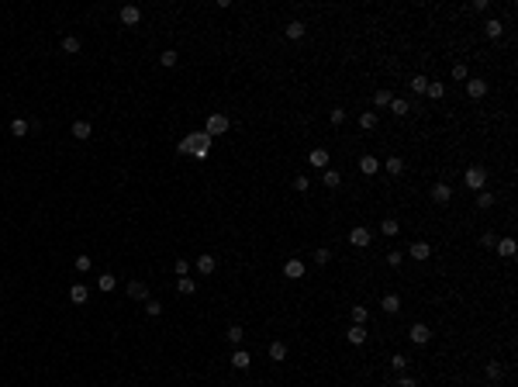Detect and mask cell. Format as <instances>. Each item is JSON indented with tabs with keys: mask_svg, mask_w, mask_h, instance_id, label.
Returning a JSON list of instances; mask_svg holds the SVG:
<instances>
[{
	"mask_svg": "<svg viewBox=\"0 0 518 387\" xmlns=\"http://www.w3.org/2000/svg\"><path fill=\"white\" fill-rule=\"evenodd\" d=\"M463 183H466L470 190H484V183H487V170H484V166H470V170L463 173Z\"/></svg>",
	"mask_w": 518,
	"mask_h": 387,
	"instance_id": "cell-1",
	"label": "cell"
},
{
	"mask_svg": "<svg viewBox=\"0 0 518 387\" xmlns=\"http://www.w3.org/2000/svg\"><path fill=\"white\" fill-rule=\"evenodd\" d=\"M228 128H231L228 114H211V118H208V128H204V132H208V135L214 138V135H225Z\"/></svg>",
	"mask_w": 518,
	"mask_h": 387,
	"instance_id": "cell-2",
	"label": "cell"
},
{
	"mask_svg": "<svg viewBox=\"0 0 518 387\" xmlns=\"http://www.w3.org/2000/svg\"><path fill=\"white\" fill-rule=\"evenodd\" d=\"M408 339H411L415 346H425V342L432 339V329H428V325H422V322H415V325L408 329Z\"/></svg>",
	"mask_w": 518,
	"mask_h": 387,
	"instance_id": "cell-3",
	"label": "cell"
},
{
	"mask_svg": "<svg viewBox=\"0 0 518 387\" xmlns=\"http://www.w3.org/2000/svg\"><path fill=\"white\" fill-rule=\"evenodd\" d=\"M128 297L145 304V301H149V284H145V280H128Z\"/></svg>",
	"mask_w": 518,
	"mask_h": 387,
	"instance_id": "cell-4",
	"label": "cell"
},
{
	"mask_svg": "<svg viewBox=\"0 0 518 387\" xmlns=\"http://www.w3.org/2000/svg\"><path fill=\"white\" fill-rule=\"evenodd\" d=\"M142 21V7H135V4H128V7H121V24H138Z\"/></svg>",
	"mask_w": 518,
	"mask_h": 387,
	"instance_id": "cell-5",
	"label": "cell"
},
{
	"mask_svg": "<svg viewBox=\"0 0 518 387\" xmlns=\"http://www.w3.org/2000/svg\"><path fill=\"white\" fill-rule=\"evenodd\" d=\"M349 242H352V246H360V249H366V246H370V228H363V225H360V228H352V232H349Z\"/></svg>",
	"mask_w": 518,
	"mask_h": 387,
	"instance_id": "cell-6",
	"label": "cell"
},
{
	"mask_svg": "<svg viewBox=\"0 0 518 387\" xmlns=\"http://www.w3.org/2000/svg\"><path fill=\"white\" fill-rule=\"evenodd\" d=\"M284 277H287V280H301V277H304V263H301V259H287Z\"/></svg>",
	"mask_w": 518,
	"mask_h": 387,
	"instance_id": "cell-7",
	"label": "cell"
},
{
	"mask_svg": "<svg viewBox=\"0 0 518 387\" xmlns=\"http://www.w3.org/2000/svg\"><path fill=\"white\" fill-rule=\"evenodd\" d=\"M214 266H218V263H214V256H211V252L197 256V273H201V277H208V273H214Z\"/></svg>",
	"mask_w": 518,
	"mask_h": 387,
	"instance_id": "cell-8",
	"label": "cell"
},
{
	"mask_svg": "<svg viewBox=\"0 0 518 387\" xmlns=\"http://www.w3.org/2000/svg\"><path fill=\"white\" fill-rule=\"evenodd\" d=\"M408 256H415V259H428V256H432V246H428V242H411V246H408Z\"/></svg>",
	"mask_w": 518,
	"mask_h": 387,
	"instance_id": "cell-9",
	"label": "cell"
},
{
	"mask_svg": "<svg viewBox=\"0 0 518 387\" xmlns=\"http://www.w3.org/2000/svg\"><path fill=\"white\" fill-rule=\"evenodd\" d=\"M87 297H90V290L83 287V284H73V287H69V301H73V304H87Z\"/></svg>",
	"mask_w": 518,
	"mask_h": 387,
	"instance_id": "cell-10",
	"label": "cell"
},
{
	"mask_svg": "<svg viewBox=\"0 0 518 387\" xmlns=\"http://www.w3.org/2000/svg\"><path fill=\"white\" fill-rule=\"evenodd\" d=\"M449 197H453V190H449L446 183H435V187H432V201H435V204H449Z\"/></svg>",
	"mask_w": 518,
	"mask_h": 387,
	"instance_id": "cell-11",
	"label": "cell"
},
{
	"mask_svg": "<svg viewBox=\"0 0 518 387\" xmlns=\"http://www.w3.org/2000/svg\"><path fill=\"white\" fill-rule=\"evenodd\" d=\"M360 170H363L366 176H373L377 170H380V163H377V156H360Z\"/></svg>",
	"mask_w": 518,
	"mask_h": 387,
	"instance_id": "cell-12",
	"label": "cell"
},
{
	"mask_svg": "<svg viewBox=\"0 0 518 387\" xmlns=\"http://www.w3.org/2000/svg\"><path fill=\"white\" fill-rule=\"evenodd\" d=\"M466 94L473 97V100H480V97L487 94V83H484V80H470V83H466Z\"/></svg>",
	"mask_w": 518,
	"mask_h": 387,
	"instance_id": "cell-13",
	"label": "cell"
},
{
	"mask_svg": "<svg viewBox=\"0 0 518 387\" xmlns=\"http://www.w3.org/2000/svg\"><path fill=\"white\" fill-rule=\"evenodd\" d=\"M231 367H235V370H249V353H246V349H235V353H231Z\"/></svg>",
	"mask_w": 518,
	"mask_h": 387,
	"instance_id": "cell-14",
	"label": "cell"
},
{
	"mask_svg": "<svg viewBox=\"0 0 518 387\" xmlns=\"http://www.w3.org/2000/svg\"><path fill=\"white\" fill-rule=\"evenodd\" d=\"M484 31H487V38H501V35H504V24H501L498 18H491L487 24H484Z\"/></svg>",
	"mask_w": 518,
	"mask_h": 387,
	"instance_id": "cell-15",
	"label": "cell"
},
{
	"mask_svg": "<svg viewBox=\"0 0 518 387\" xmlns=\"http://www.w3.org/2000/svg\"><path fill=\"white\" fill-rule=\"evenodd\" d=\"M79 49H83V42H79L76 35H66V38H62V52H69V56H76Z\"/></svg>",
	"mask_w": 518,
	"mask_h": 387,
	"instance_id": "cell-16",
	"label": "cell"
},
{
	"mask_svg": "<svg viewBox=\"0 0 518 387\" xmlns=\"http://www.w3.org/2000/svg\"><path fill=\"white\" fill-rule=\"evenodd\" d=\"M494 249H498V256H504V259H511V256H515V239H501V242L494 246Z\"/></svg>",
	"mask_w": 518,
	"mask_h": 387,
	"instance_id": "cell-17",
	"label": "cell"
},
{
	"mask_svg": "<svg viewBox=\"0 0 518 387\" xmlns=\"http://www.w3.org/2000/svg\"><path fill=\"white\" fill-rule=\"evenodd\" d=\"M90 132H94V128H90V121H73V138H83V142H87V138H90Z\"/></svg>",
	"mask_w": 518,
	"mask_h": 387,
	"instance_id": "cell-18",
	"label": "cell"
},
{
	"mask_svg": "<svg viewBox=\"0 0 518 387\" xmlns=\"http://www.w3.org/2000/svg\"><path fill=\"white\" fill-rule=\"evenodd\" d=\"M377 121H380V118L373 114V111H363V114H360V128H363V132H373Z\"/></svg>",
	"mask_w": 518,
	"mask_h": 387,
	"instance_id": "cell-19",
	"label": "cell"
},
{
	"mask_svg": "<svg viewBox=\"0 0 518 387\" xmlns=\"http://www.w3.org/2000/svg\"><path fill=\"white\" fill-rule=\"evenodd\" d=\"M284 31H287V38H294V42H297V38H304V21H290Z\"/></svg>",
	"mask_w": 518,
	"mask_h": 387,
	"instance_id": "cell-20",
	"label": "cell"
},
{
	"mask_svg": "<svg viewBox=\"0 0 518 387\" xmlns=\"http://www.w3.org/2000/svg\"><path fill=\"white\" fill-rule=\"evenodd\" d=\"M387 173H390V176H401L404 173V159H401V156H390V159H387Z\"/></svg>",
	"mask_w": 518,
	"mask_h": 387,
	"instance_id": "cell-21",
	"label": "cell"
},
{
	"mask_svg": "<svg viewBox=\"0 0 518 387\" xmlns=\"http://www.w3.org/2000/svg\"><path fill=\"white\" fill-rule=\"evenodd\" d=\"M97 287L104 290V294H111V290L117 287V277H114V273H104V277H100V280H97Z\"/></svg>",
	"mask_w": 518,
	"mask_h": 387,
	"instance_id": "cell-22",
	"label": "cell"
},
{
	"mask_svg": "<svg viewBox=\"0 0 518 387\" xmlns=\"http://www.w3.org/2000/svg\"><path fill=\"white\" fill-rule=\"evenodd\" d=\"M28 128H31V125H28L24 118H14V121H11V135H18V138L28 135Z\"/></svg>",
	"mask_w": 518,
	"mask_h": 387,
	"instance_id": "cell-23",
	"label": "cell"
},
{
	"mask_svg": "<svg viewBox=\"0 0 518 387\" xmlns=\"http://www.w3.org/2000/svg\"><path fill=\"white\" fill-rule=\"evenodd\" d=\"M349 342H352V346H363V342H366V329H363V325H352V329H349Z\"/></svg>",
	"mask_w": 518,
	"mask_h": 387,
	"instance_id": "cell-24",
	"label": "cell"
},
{
	"mask_svg": "<svg viewBox=\"0 0 518 387\" xmlns=\"http://www.w3.org/2000/svg\"><path fill=\"white\" fill-rule=\"evenodd\" d=\"M322 180H325L328 190H335V187L342 183V173H339V170H325V176H322Z\"/></svg>",
	"mask_w": 518,
	"mask_h": 387,
	"instance_id": "cell-25",
	"label": "cell"
},
{
	"mask_svg": "<svg viewBox=\"0 0 518 387\" xmlns=\"http://www.w3.org/2000/svg\"><path fill=\"white\" fill-rule=\"evenodd\" d=\"M269 360H276V363L287 360V346L284 342H269Z\"/></svg>",
	"mask_w": 518,
	"mask_h": 387,
	"instance_id": "cell-26",
	"label": "cell"
},
{
	"mask_svg": "<svg viewBox=\"0 0 518 387\" xmlns=\"http://www.w3.org/2000/svg\"><path fill=\"white\" fill-rule=\"evenodd\" d=\"M307 163H311V166H328V152L325 149H314V152L307 156Z\"/></svg>",
	"mask_w": 518,
	"mask_h": 387,
	"instance_id": "cell-27",
	"label": "cell"
},
{
	"mask_svg": "<svg viewBox=\"0 0 518 387\" xmlns=\"http://www.w3.org/2000/svg\"><path fill=\"white\" fill-rule=\"evenodd\" d=\"M428 83H432V80L418 73V76H411V90H415V94H425V90H428Z\"/></svg>",
	"mask_w": 518,
	"mask_h": 387,
	"instance_id": "cell-28",
	"label": "cell"
},
{
	"mask_svg": "<svg viewBox=\"0 0 518 387\" xmlns=\"http://www.w3.org/2000/svg\"><path fill=\"white\" fill-rule=\"evenodd\" d=\"M390 100H394L390 90H377V94H373V104H377V107H390Z\"/></svg>",
	"mask_w": 518,
	"mask_h": 387,
	"instance_id": "cell-29",
	"label": "cell"
},
{
	"mask_svg": "<svg viewBox=\"0 0 518 387\" xmlns=\"http://www.w3.org/2000/svg\"><path fill=\"white\" fill-rule=\"evenodd\" d=\"M176 290H180V294H193V290H197V280H193V277H180Z\"/></svg>",
	"mask_w": 518,
	"mask_h": 387,
	"instance_id": "cell-30",
	"label": "cell"
},
{
	"mask_svg": "<svg viewBox=\"0 0 518 387\" xmlns=\"http://www.w3.org/2000/svg\"><path fill=\"white\" fill-rule=\"evenodd\" d=\"M380 232H384L387 239H394V235L401 232V225H397V221H390V218H387V221H380Z\"/></svg>",
	"mask_w": 518,
	"mask_h": 387,
	"instance_id": "cell-31",
	"label": "cell"
},
{
	"mask_svg": "<svg viewBox=\"0 0 518 387\" xmlns=\"http://www.w3.org/2000/svg\"><path fill=\"white\" fill-rule=\"evenodd\" d=\"M384 311H390V315L401 311V297H397V294H387V297H384Z\"/></svg>",
	"mask_w": 518,
	"mask_h": 387,
	"instance_id": "cell-32",
	"label": "cell"
},
{
	"mask_svg": "<svg viewBox=\"0 0 518 387\" xmlns=\"http://www.w3.org/2000/svg\"><path fill=\"white\" fill-rule=\"evenodd\" d=\"M390 111H394L397 118H404L408 111H411V104H408V100H390Z\"/></svg>",
	"mask_w": 518,
	"mask_h": 387,
	"instance_id": "cell-33",
	"label": "cell"
},
{
	"mask_svg": "<svg viewBox=\"0 0 518 387\" xmlns=\"http://www.w3.org/2000/svg\"><path fill=\"white\" fill-rule=\"evenodd\" d=\"M366 318H370V311H366L363 304H352V322H356V325H363Z\"/></svg>",
	"mask_w": 518,
	"mask_h": 387,
	"instance_id": "cell-34",
	"label": "cell"
},
{
	"mask_svg": "<svg viewBox=\"0 0 518 387\" xmlns=\"http://www.w3.org/2000/svg\"><path fill=\"white\" fill-rule=\"evenodd\" d=\"M425 94L432 97V100H442V94H446V83H428V90Z\"/></svg>",
	"mask_w": 518,
	"mask_h": 387,
	"instance_id": "cell-35",
	"label": "cell"
},
{
	"mask_svg": "<svg viewBox=\"0 0 518 387\" xmlns=\"http://www.w3.org/2000/svg\"><path fill=\"white\" fill-rule=\"evenodd\" d=\"M242 339H246V329H242V325H231V329H228V342H235V346H238Z\"/></svg>",
	"mask_w": 518,
	"mask_h": 387,
	"instance_id": "cell-36",
	"label": "cell"
},
{
	"mask_svg": "<svg viewBox=\"0 0 518 387\" xmlns=\"http://www.w3.org/2000/svg\"><path fill=\"white\" fill-rule=\"evenodd\" d=\"M159 66H166V69H170V66H176V52H173V49H166V52L159 56Z\"/></svg>",
	"mask_w": 518,
	"mask_h": 387,
	"instance_id": "cell-37",
	"label": "cell"
},
{
	"mask_svg": "<svg viewBox=\"0 0 518 387\" xmlns=\"http://www.w3.org/2000/svg\"><path fill=\"white\" fill-rule=\"evenodd\" d=\"M390 367L397 370V373H404V370H408V356H404V353H397V356L390 360Z\"/></svg>",
	"mask_w": 518,
	"mask_h": 387,
	"instance_id": "cell-38",
	"label": "cell"
},
{
	"mask_svg": "<svg viewBox=\"0 0 518 387\" xmlns=\"http://www.w3.org/2000/svg\"><path fill=\"white\" fill-rule=\"evenodd\" d=\"M90 266H94V259H90V256H76V270L79 273H90Z\"/></svg>",
	"mask_w": 518,
	"mask_h": 387,
	"instance_id": "cell-39",
	"label": "cell"
},
{
	"mask_svg": "<svg viewBox=\"0 0 518 387\" xmlns=\"http://www.w3.org/2000/svg\"><path fill=\"white\" fill-rule=\"evenodd\" d=\"M294 190H301V194H307V190H311V180H307V176L301 173V176H297V180H294Z\"/></svg>",
	"mask_w": 518,
	"mask_h": 387,
	"instance_id": "cell-40",
	"label": "cell"
},
{
	"mask_svg": "<svg viewBox=\"0 0 518 387\" xmlns=\"http://www.w3.org/2000/svg\"><path fill=\"white\" fill-rule=\"evenodd\" d=\"M484 373H487L491 380H498V377H501V363H494V360H491V363L484 367Z\"/></svg>",
	"mask_w": 518,
	"mask_h": 387,
	"instance_id": "cell-41",
	"label": "cell"
},
{
	"mask_svg": "<svg viewBox=\"0 0 518 387\" xmlns=\"http://www.w3.org/2000/svg\"><path fill=\"white\" fill-rule=\"evenodd\" d=\"M453 80H470V69H466L463 62H456V66H453Z\"/></svg>",
	"mask_w": 518,
	"mask_h": 387,
	"instance_id": "cell-42",
	"label": "cell"
},
{
	"mask_svg": "<svg viewBox=\"0 0 518 387\" xmlns=\"http://www.w3.org/2000/svg\"><path fill=\"white\" fill-rule=\"evenodd\" d=\"M477 204H480V208H494V194H484V190H480L477 194Z\"/></svg>",
	"mask_w": 518,
	"mask_h": 387,
	"instance_id": "cell-43",
	"label": "cell"
},
{
	"mask_svg": "<svg viewBox=\"0 0 518 387\" xmlns=\"http://www.w3.org/2000/svg\"><path fill=\"white\" fill-rule=\"evenodd\" d=\"M145 311H149V315H163V304H159L155 297H149V301H145Z\"/></svg>",
	"mask_w": 518,
	"mask_h": 387,
	"instance_id": "cell-44",
	"label": "cell"
},
{
	"mask_svg": "<svg viewBox=\"0 0 518 387\" xmlns=\"http://www.w3.org/2000/svg\"><path fill=\"white\" fill-rule=\"evenodd\" d=\"M193 145H197V142H193V135L180 138V152H193Z\"/></svg>",
	"mask_w": 518,
	"mask_h": 387,
	"instance_id": "cell-45",
	"label": "cell"
},
{
	"mask_svg": "<svg viewBox=\"0 0 518 387\" xmlns=\"http://www.w3.org/2000/svg\"><path fill=\"white\" fill-rule=\"evenodd\" d=\"M480 242H484L487 249H494V246H498V235H494V232H484V239H480Z\"/></svg>",
	"mask_w": 518,
	"mask_h": 387,
	"instance_id": "cell-46",
	"label": "cell"
},
{
	"mask_svg": "<svg viewBox=\"0 0 518 387\" xmlns=\"http://www.w3.org/2000/svg\"><path fill=\"white\" fill-rule=\"evenodd\" d=\"M173 270L180 273V277H187V273H190V263H187V259H176V266H173Z\"/></svg>",
	"mask_w": 518,
	"mask_h": 387,
	"instance_id": "cell-47",
	"label": "cell"
},
{
	"mask_svg": "<svg viewBox=\"0 0 518 387\" xmlns=\"http://www.w3.org/2000/svg\"><path fill=\"white\" fill-rule=\"evenodd\" d=\"M401 259H404V252H387V263L390 266H401Z\"/></svg>",
	"mask_w": 518,
	"mask_h": 387,
	"instance_id": "cell-48",
	"label": "cell"
},
{
	"mask_svg": "<svg viewBox=\"0 0 518 387\" xmlns=\"http://www.w3.org/2000/svg\"><path fill=\"white\" fill-rule=\"evenodd\" d=\"M394 387H418V380H415V377H397Z\"/></svg>",
	"mask_w": 518,
	"mask_h": 387,
	"instance_id": "cell-49",
	"label": "cell"
},
{
	"mask_svg": "<svg viewBox=\"0 0 518 387\" xmlns=\"http://www.w3.org/2000/svg\"><path fill=\"white\" fill-rule=\"evenodd\" d=\"M342 121H345V111H342V107H335V111H332V125H342Z\"/></svg>",
	"mask_w": 518,
	"mask_h": 387,
	"instance_id": "cell-50",
	"label": "cell"
},
{
	"mask_svg": "<svg viewBox=\"0 0 518 387\" xmlns=\"http://www.w3.org/2000/svg\"><path fill=\"white\" fill-rule=\"evenodd\" d=\"M314 259H318V263H322V266H325L328 259H332V252H328V249H318V252H314Z\"/></svg>",
	"mask_w": 518,
	"mask_h": 387,
	"instance_id": "cell-51",
	"label": "cell"
}]
</instances>
